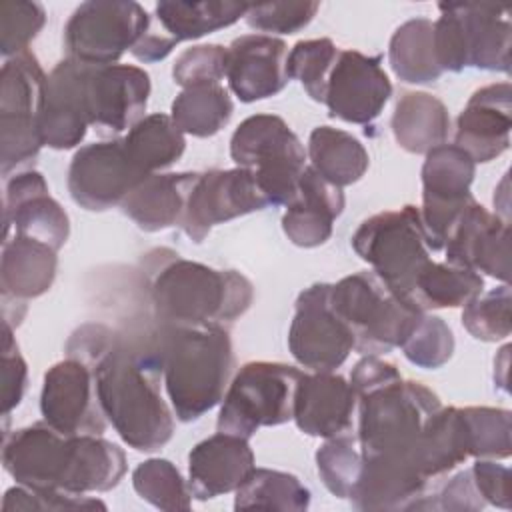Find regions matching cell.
<instances>
[{"label": "cell", "instance_id": "1", "mask_svg": "<svg viewBox=\"0 0 512 512\" xmlns=\"http://www.w3.org/2000/svg\"><path fill=\"white\" fill-rule=\"evenodd\" d=\"M66 354L90 366L104 416L138 452L162 448L174 434V414L160 394L162 374L150 344L144 348L104 324H82Z\"/></svg>", "mask_w": 512, "mask_h": 512}, {"label": "cell", "instance_id": "2", "mask_svg": "<svg viewBox=\"0 0 512 512\" xmlns=\"http://www.w3.org/2000/svg\"><path fill=\"white\" fill-rule=\"evenodd\" d=\"M142 268L158 324L228 326L254 300L244 274L186 260L170 248L146 252Z\"/></svg>", "mask_w": 512, "mask_h": 512}, {"label": "cell", "instance_id": "3", "mask_svg": "<svg viewBox=\"0 0 512 512\" xmlns=\"http://www.w3.org/2000/svg\"><path fill=\"white\" fill-rule=\"evenodd\" d=\"M150 336L148 344L178 420H198L222 402L234 372L226 326L158 324Z\"/></svg>", "mask_w": 512, "mask_h": 512}, {"label": "cell", "instance_id": "4", "mask_svg": "<svg viewBox=\"0 0 512 512\" xmlns=\"http://www.w3.org/2000/svg\"><path fill=\"white\" fill-rule=\"evenodd\" d=\"M432 22V44L442 72H462L468 66L510 72L512 26L510 12L500 4L444 2Z\"/></svg>", "mask_w": 512, "mask_h": 512}, {"label": "cell", "instance_id": "5", "mask_svg": "<svg viewBox=\"0 0 512 512\" xmlns=\"http://www.w3.org/2000/svg\"><path fill=\"white\" fill-rule=\"evenodd\" d=\"M352 248L402 302L412 306L414 284L432 262L420 208L406 204L366 218L352 234Z\"/></svg>", "mask_w": 512, "mask_h": 512}, {"label": "cell", "instance_id": "6", "mask_svg": "<svg viewBox=\"0 0 512 512\" xmlns=\"http://www.w3.org/2000/svg\"><path fill=\"white\" fill-rule=\"evenodd\" d=\"M330 306L354 336L364 356L400 348L422 316L402 302L374 272H356L330 284Z\"/></svg>", "mask_w": 512, "mask_h": 512}, {"label": "cell", "instance_id": "7", "mask_svg": "<svg viewBox=\"0 0 512 512\" xmlns=\"http://www.w3.org/2000/svg\"><path fill=\"white\" fill-rule=\"evenodd\" d=\"M230 156L236 166L254 174L268 206L294 202L306 150L280 116L254 114L242 120L230 138Z\"/></svg>", "mask_w": 512, "mask_h": 512}, {"label": "cell", "instance_id": "8", "mask_svg": "<svg viewBox=\"0 0 512 512\" xmlns=\"http://www.w3.org/2000/svg\"><path fill=\"white\" fill-rule=\"evenodd\" d=\"M442 408L436 392L398 378L358 396V448L362 458L410 450L428 418Z\"/></svg>", "mask_w": 512, "mask_h": 512}, {"label": "cell", "instance_id": "9", "mask_svg": "<svg viewBox=\"0 0 512 512\" xmlns=\"http://www.w3.org/2000/svg\"><path fill=\"white\" fill-rule=\"evenodd\" d=\"M302 370L282 362H248L230 380L220 414L218 432L250 438L262 426L292 420L294 394Z\"/></svg>", "mask_w": 512, "mask_h": 512}, {"label": "cell", "instance_id": "10", "mask_svg": "<svg viewBox=\"0 0 512 512\" xmlns=\"http://www.w3.org/2000/svg\"><path fill=\"white\" fill-rule=\"evenodd\" d=\"M46 74L38 58L26 50L4 62L0 72V164L2 174L36 160Z\"/></svg>", "mask_w": 512, "mask_h": 512}, {"label": "cell", "instance_id": "11", "mask_svg": "<svg viewBox=\"0 0 512 512\" xmlns=\"http://www.w3.org/2000/svg\"><path fill=\"white\" fill-rule=\"evenodd\" d=\"M150 32L148 12L132 0L82 2L64 26L68 58L92 66L116 64Z\"/></svg>", "mask_w": 512, "mask_h": 512}, {"label": "cell", "instance_id": "12", "mask_svg": "<svg viewBox=\"0 0 512 512\" xmlns=\"http://www.w3.org/2000/svg\"><path fill=\"white\" fill-rule=\"evenodd\" d=\"M476 162L456 144H440L426 154L422 164V208L420 218L432 252L444 244L474 196L470 184Z\"/></svg>", "mask_w": 512, "mask_h": 512}, {"label": "cell", "instance_id": "13", "mask_svg": "<svg viewBox=\"0 0 512 512\" xmlns=\"http://www.w3.org/2000/svg\"><path fill=\"white\" fill-rule=\"evenodd\" d=\"M288 348L294 360L312 372H334L354 350L350 328L330 306V284L318 282L298 294Z\"/></svg>", "mask_w": 512, "mask_h": 512}, {"label": "cell", "instance_id": "14", "mask_svg": "<svg viewBox=\"0 0 512 512\" xmlns=\"http://www.w3.org/2000/svg\"><path fill=\"white\" fill-rule=\"evenodd\" d=\"M122 138L92 142L78 148L68 166V192L88 212H104L120 206L124 198L146 178Z\"/></svg>", "mask_w": 512, "mask_h": 512}, {"label": "cell", "instance_id": "15", "mask_svg": "<svg viewBox=\"0 0 512 512\" xmlns=\"http://www.w3.org/2000/svg\"><path fill=\"white\" fill-rule=\"evenodd\" d=\"M268 202L248 168L198 172L190 188L182 230L194 242H202L212 226L266 208Z\"/></svg>", "mask_w": 512, "mask_h": 512}, {"label": "cell", "instance_id": "16", "mask_svg": "<svg viewBox=\"0 0 512 512\" xmlns=\"http://www.w3.org/2000/svg\"><path fill=\"white\" fill-rule=\"evenodd\" d=\"M42 418L60 434H102L106 416L100 408L88 364L68 356L44 374L40 394Z\"/></svg>", "mask_w": 512, "mask_h": 512}, {"label": "cell", "instance_id": "17", "mask_svg": "<svg viewBox=\"0 0 512 512\" xmlns=\"http://www.w3.org/2000/svg\"><path fill=\"white\" fill-rule=\"evenodd\" d=\"M382 56H366L358 50H340L328 76L324 104L332 118L352 124H370L380 116L392 96V84Z\"/></svg>", "mask_w": 512, "mask_h": 512}, {"label": "cell", "instance_id": "18", "mask_svg": "<svg viewBox=\"0 0 512 512\" xmlns=\"http://www.w3.org/2000/svg\"><path fill=\"white\" fill-rule=\"evenodd\" d=\"M4 470L28 488L66 490L72 466V436L54 430L46 420L4 434Z\"/></svg>", "mask_w": 512, "mask_h": 512}, {"label": "cell", "instance_id": "19", "mask_svg": "<svg viewBox=\"0 0 512 512\" xmlns=\"http://www.w3.org/2000/svg\"><path fill=\"white\" fill-rule=\"evenodd\" d=\"M150 96V76L130 64L90 66L86 108L90 126L100 134H120L144 118Z\"/></svg>", "mask_w": 512, "mask_h": 512}, {"label": "cell", "instance_id": "20", "mask_svg": "<svg viewBox=\"0 0 512 512\" xmlns=\"http://www.w3.org/2000/svg\"><path fill=\"white\" fill-rule=\"evenodd\" d=\"M90 66L66 56L48 74L40 116L42 146L70 150L84 140L86 128L90 126L86 108Z\"/></svg>", "mask_w": 512, "mask_h": 512}, {"label": "cell", "instance_id": "21", "mask_svg": "<svg viewBox=\"0 0 512 512\" xmlns=\"http://www.w3.org/2000/svg\"><path fill=\"white\" fill-rule=\"evenodd\" d=\"M446 262L474 272H484L508 284L510 278V226L490 214L476 200L456 220L446 244Z\"/></svg>", "mask_w": 512, "mask_h": 512}, {"label": "cell", "instance_id": "22", "mask_svg": "<svg viewBox=\"0 0 512 512\" xmlns=\"http://www.w3.org/2000/svg\"><path fill=\"white\" fill-rule=\"evenodd\" d=\"M48 192L44 176L36 170H24L6 182V236L14 230V234L44 242L56 252L66 244L70 234L68 214Z\"/></svg>", "mask_w": 512, "mask_h": 512}, {"label": "cell", "instance_id": "23", "mask_svg": "<svg viewBox=\"0 0 512 512\" xmlns=\"http://www.w3.org/2000/svg\"><path fill=\"white\" fill-rule=\"evenodd\" d=\"M356 408L358 396L346 378L334 372H302L292 420L308 436H350Z\"/></svg>", "mask_w": 512, "mask_h": 512}, {"label": "cell", "instance_id": "24", "mask_svg": "<svg viewBox=\"0 0 512 512\" xmlns=\"http://www.w3.org/2000/svg\"><path fill=\"white\" fill-rule=\"evenodd\" d=\"M512 86L496 82L478 88L456 118L454 144L474 162H490L510 146Z\"/></svg>", "mask_w": 512, "mask_h": 512}, {"label": "cell", "instance_id": "25", "mask_svg": "<svg viewBox=\"0 0 512 512\" xmlns=\"http://www.w3.org/2000/svg\"><path fill=\"white\" fill-rule=\"evenodd\" d=\"M288 46L270 34H244L228 46L226 80L240 102L276 96L288 84Z\"/></svg>", "mask_w": 512, "mask_h": 512}, {"label": "cell", "instance_id": "26", "mask_svg": "<svg viewBox=\"0 0 512 512\" xmlns=\"http://www.w3.org/2000/svg\"><path fill=\"white\" fill-rule=\"evenodd\" d=\"M254 466V452L248 438L216 432L198 442L188 454L190 492L198 500L236 492Z\"/></svg>", "mask_w": 512, "mask_h": 512}, {"label": "cell", "instance_id": "27", "mask_svg": "<svg viewBox=\"0 0 512 512\" xmlns=\"http://www.w3.org/2000/svg\"><path fill=\"white\" fill-rule=\"evenodd\" d=\"M342 210V188L324 180L312 166H306L300 176L298 194L282 216V230L292 244L316 248L332 236L334 220Z\"/></svg>", "mask_w": 512, "mask_h": 512}, {"label": "cell", "instance_id": "28", "mask_svg": "<svg viewBox=\"0 0 512 512\" xmlns=\"http://www.w3.org/2000/svg\"><path fill=\"white\" fill-rule=\"evenodd\" d=\"M56 250L44 242L18 236L4 240L0 262L2 306H26V300L46 294L56 278Z\"/></svg>", "mask_w": 512, "mask_h": 512}, {"label": "cell", "instance_id": "29", "mask_svg": "<svg viewBox=\"0 0 512 512\" xmlns=\"http://www.w3.org/2000/svg\"><path fill=\"white\" fill-rule=\"evenodd\" d=\"M196 174L156 172L146 176L120 204L122 212L144 232L180 226Z\"/></svg>", "mask_w": 512, "mask_h": 512}, {"label": "cell", "instance_id": "30", "mask_svg": "<svg viewBox=\"0 0 512 512\" xmlns=\"http://www.w3.org/2000/svg\"><path fill=\"white\" fill-rule=\"evenodd\" d=\"M394 140L410 154H428L446 144L450 114L444 102L428 92H404L390 120Z\"/></svg>", "mask_w": 512, "mask_h": 512}, {"label": "cell", "instance_id": "31", "mask_svg": "<svg viewBox=\"0 0 512 512\" xmlns=\"http://www.w3.org/2000/svg\"><path fill=\"white\" fill-rule=\"evenodd\" d=\"M72 446L66 492H106L118 486L126 474V454L118 444L100 434H76L72 436Z\"/></svg>", "mask_w": 512, "mask_h": 512}, {"label": "cell", "instance_id": "32", "mask_svg": "<svg viewBox=\"0 0 512 512\" xmlns=\"http://www.w3.org/2000/svg\"><path fill=\"white\" fill-rule=\"evenodd\" d=\"M308 158L310 166L338 188L358 182L370 166L364 144L350 132L332 126H316L310 132Z\"/></svg>", "mask_w": 512, "mask_h": 512}, {"label": "cell", "instance_id": "33", "mask_svg": "<svg viewBox=\"0 0 512 512\" xmlns=\"http://www.w3.org/2000/svg\"><path fill=\"white\" fill-rule=\"evenodd\" d=\"M246 2H224V0H208V2H174L162 0L156 4L154 12L166 36L176 42L182 40H198L210 32L232 26L240 18L246 16Z\"/></svg>", "mask_w": 512, "mask_h": 512}, {"label": "cell", "instance_id": "34", "mask_svg": "<svg viewBox=\"0 0 512 512\" xmlns=\"http://www.w3.org/2000/svg\"><path fill=\"white\" fill-rule=\"evenodd\" d=\"M484 292V278L470 268L448 262H430L412 290V306L428 312L436 308H458Z\"/></svg>", "mask_w": 512, "mask_h": 512}, {"label": "cell", "instance_id": "35", "mask_svg": "<svg viewBox=\"0 0 512 512\" xmlns=\"http://www.w3.org/2000/svg\"><path fill=\"white\" fill-rule=\"evenodd\" d=\"M388 62L394 74L408 84H430L442 76L434 56L432 20L412 18L400 24L388 46Z\"/></svg>", "mask_w": 512, "mask_h": 512}, {"label": "cell", "instance_id": "36", "mask_svg": "<svg viewBox=\"0 0 512 512\" xmlns=\"http://www.w3.org/2000/svg\"><path fill=\"white\" fill-rule=\"evenodd\" d=\"M232 112V98L222 84H194L174 98L170 118L182 134L208 138L230 122Z\"/></svg>", "mask_w": 512, "mask_h": 512}, {"label": "cell", "instance_id": "37", "mask_svg": "<svg viewBox=\"0 0 512 512\" xmlns=\"http://www.w3.org/2000/svg\"><path fill=\"white\" fill-rule=\"evenodd\" d=\"M126 152L144 174L172 166L186 148L184 134L166 114H150L136 122L122 138Z\"/></svg>", "mask_w": 512, "mask_h": 512}, {"label": "cell", "instance_id": "38", "mask_svg": "<svg viewBox=\"0 0 512 512\" xmlns=\"http://www.w3.org/2000/svg\"><path fill=\"white\" fill-rule=\"evenodd\" d=\"M310 506V490L288 472L270 468H252L246 480L236 488V510H286L302 512Z\"/></svg>", "mask_w": 512, "mask_h": 512}, {"label": "cell", "instance_id": "39", "mask_svg": "<svg viewBox=\"0 0 512 512\" xmlns=\"http://www.w3.org/2000/svg\"><path fill=\"white\" fill-rule=\"evenodd\" d=\"M136 494L158 510H190L192 492L180 470L166 458H150L132 472Z\"/></svg>", "mask_w": 512, "mask_h": 512}, {"label": "cell", "instance_id": "40", "mask_svg": "<svg viewBox=\"0 0 512 512\" xmlns=\"http://www.w3.org/2000/svg\"><path fill=\"white\" fill-rule=\"evenodd\" d=\"M340 48L330 38L300 40L286 60L288 78L298 80L314 102H324L328 76L336 64Z\"/></svg>", "mask_w": 512, "mask_h": 512}, {"label": "cell", "instance_id": "41", "mask_svg": "<svg viewBox=\"0 0 512 512\" xmlns=\"http://www.w3.org/2000/svg\"><path fill=\"white\" fill-rule=\"evenodd\" d=\"M472 458L502 460L512 454V414L506 408H462Z\"/></svg>", "mask_w": 512, "mask_h": 512}, {"label": "cell", "instance_id": "42", "mask_svg": "<svg viewBox=\"0 0 512 512\" xmlns=\"http://www.w3.org/2000/svg\"><path fill=\"white\" fill-rule=\"evenodd\" d=\"M362 462L364 458L354 436L326 438V442L316 450L320 480L336 498L350 500L362 472Z\"/></svg>", "mask_w": 512, "mask_h": 512}, {"label": "cell", "instance_id": "43", "mask_svg": "<svg viewBox=\"0 0 512 512\" xmlns=\"http://www.w3.org/2000/svg\"><path fill=\"white\" fill-rule=\"evenodd\" d=\"M510 286L502 284L494 290L480 292L462 310V326L470 336L482 342H498L510 336L512 316H510Z\"/></svg>", "mask_w": 512, "mask_h": 512}, {"label": "cell", "instance_id": "44", "mask_svg": "<svg viewBox=\"0 0 512 512\" xmlns=\"http://www.w3.org/2000/svg\"><path fill=\"white\" fill-rule=\"evenodd\" d=\"M400 348L412 364L424 370H436L452 358L454 334L440 316L422 312Z\"/></svg>", "mask_w": 512, "mask_h": 512}, {"label": "cell", "instance_id": "45", "mask_svg": "<svg viewBox=\"0 0 512 512\" xmlns=\"http://www.w3.org/2000/svg\"><path fill=\"white\" fill-rule=\"evenodd\" d=\"M46 20L44 6L38 2L4 0L0 4V52L4 58L28 50Z\"/></svg>", "mask_w": 512, "mask_h": 512}, {"label": "cell", "instance_id": "46", "mask_svg": "<svg viewBox=\"0 0 512 512\" xmlns=\"http://www.w3.org/2000/svg\"><path fill=\"white\" fill-rule=\"evenodd\" d=\"M320 4L312 0L304 2H258L248 4L246 24L260 32L294 34L308 26L316 16Z\"/></svg>", "mask_w": 512, "mask_h": 512}, {"label": "cell", "instance_id": "47", "mask_svg": "<svg viewBox=\"0 0 512 512\" xmlns=\"http://www.w3.org/2000/svg\"><path fill=\"white\" fill-rule=\"evenodd\" d=\"M2 510H106V504L86 494H74L54 488H28L16 484L14 488L6 490L2 498Z\"/></svg>", "mask_w": 512, "mask_h": 512}, {"label": "cell", "instance_id": "48", "mask_svg": "<svg viewBox=\"0 0 512 512\" xmlns=\"http://www.w3.org/2000/svg\"><path fill=\"white\" fill-rule=\"evenodd\" d=\"M228 48L220 44H198L186 48L172 66V78L178 86L220 84L226 76Z\"/></svg>", "mask_w": 512, "mask_h": 512}, {"label": "cell", "instance_id": "49", "mask_svg": "<svg viewBox=\"0 0 512 512\" xmlns=\"http://www.w3.org/2000/svg\"><path fill=\"white\" fill-rule=\"evenodd\" d=\"M2 416L8 418L10 412L20 404L26 392L28 368L20 354V348L12 336V326L2 322Z\"/></svg>", "mask_w": 512, "mask_h": 512}, {"label": "cell", "instance_id": "50", "mask_svg": "<svg viewBox=\"0 0 512 512\" xmlns=\"http://www.w3.org/2000/svg\"><path fill=\"white\" fill-rule=\"evenodd\" d=\"M470 472L486 504H492L504 510L512 506V490H510L512 474L506 466L498 464L492 458H476Z\"/></svg>", "mask_w": 512, "mask_h": 512}, {"label": "cell", "instance_id": "51", "mask_svg": "<svg viewBox=\"0 0 512 512\" xmlns=\"http://www.w3.org/2000/svg\"><path fill=\"white\" fill-rule=\"evenodd\" d=\"M434 510H464V512H476L486 506L484 498L480 496L472 472L462 470L456 476H452L438 494H434Z\"/></svg>", "mask_w": 512, "mask_h": 512}, {"label": "cell", "instance_id": "52", "mask_svg": "<svg viewBox=\"0 0 512 512\" xmlns=\"http://www.w3.org/2000/svg\"><path fill=\"white\" fill-rule=\"evenodd\" d=\"M398 378H402V376H400L398 368L392 362L380 360L376 356H364L352 368L350 384H352L356 396H360V394H364V392H368L372 388H378L382 384L394 382Z\"/></svg>", "mask_w": 512, "mask_h": 512}, {"label": "cell", "instance_id": "53", "mask_svg": "<svg viewBox=\"0 0 512 512\" xmlns=\"http://www.w3.org/2000/svg\"><path fill=\"white\" fill-rule=\"evenodd\" d=\"M178 42L170 36L162 34H154L148 32L144 38H140V42L130 50V54L140 60V62H158L164 60L176 46Z\"/></svg>", "mask_w": 512, "mask_h": 512}]
</instances>
